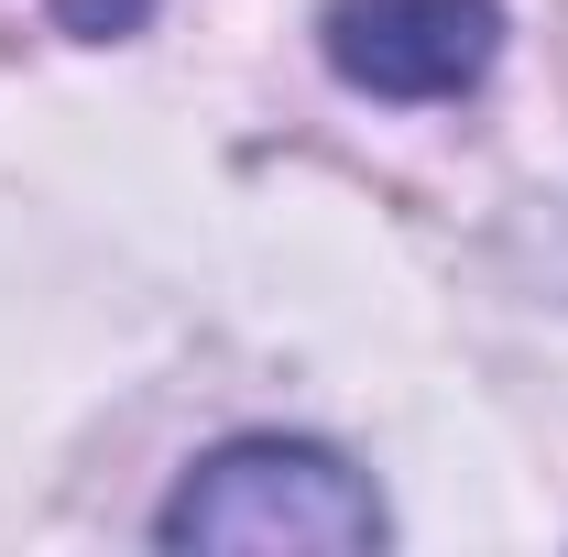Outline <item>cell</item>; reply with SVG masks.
I'll list each match as a JSON object with an SVG mask.
<instances>
[{
	"mask_svg": "<svg viewBox=\"0 0 568 557\" xmlns=\"http://www.w3.org/2000/svg\"><path fill=\"white\" fill-rule=\"evenodd\" d=\"M164 547H306V557H372L394 536L383 492L317 437H230L209 448L153 514Z\"/></svg>",
	"mask_w": 568,
	"mask_h": 557,
	"instance_id": "cell-1",
	"label": "cell"
},
{
	"mask_svg": "<svg viewBox=\"0 0 568 557\" xmlns=\"http://www.w3.org/2000/svg\"><path fill=\"white\" fill-rule=\"evenodd\" d=\"M317 44H328V67L351 77L361 99H459V88H481L503 55V11L493 0H328L317 11Z\"/></svg>",
	"mask_w": 568,
	"mask_h": 557,
	"instance_id": "cell-2",
	"label": "cell"
},
{
	"mask_svg": "<svg viewBox=\"0 0 568 557\" xmlns=\"http://www.w3.org/2000/svg\"><path fill=\"white\" fill-rule=\"evenodd\" d=\"M142 11H153V0H55V22H67V33H88V44H110V33H132Z\"/></svg>",
	"mask_w": 568,
	"mask_h": 557,
	"instance_id": "cell-3",
	"label": "cell"
}]
</instances>
